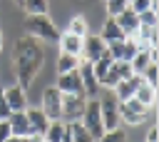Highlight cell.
Segmentation results:
<instances>
[{
    "instance_id": "1",
    "label": "cell",
    "mask_w": 159,
    "mask_h": 142,
    "mask_svg": "<svg viewBox=\"0 0 159 142\" xmlns=\"http://www.w3.org/2000/svg\"><path fill=\"white\" fill-rule=\"evenodd\" d=\"M42 62H45V50H42V42L37 37L22 35V37L15 40V45H12V67H15L17 85L22 90H27L35 82V77L42 70Z\"/></svg>"
},
{
    "instance_id": "2",
    "label": "cell",
    "mask_w": 159,
    "mask_h": 142,
    "mask_svg": "<svg viewBox=\"0 0 159 142\" xmlns=\"http://www.w3.org/2000/svg\"><path fill=\"white\" fill-rule=\"evenodd\" d=\"M22 27H25V35L37 37L40 42H52V45H57L60 37H62L60 30L55 27V22H52L47 15H25Z\"/></svg>"
},
{
    "instance_id": "3",
    "label": "cell",
    "mask_w": 159,
    "mask_h": 142,
    "mask_svg": "<svg viewBox=\"0 0 159 142\" xmlns=\"http://www.w3.org/2000/svg\"><path fill=\"white\" fill-rule=\"evenodd\" d=\"M97 102H99V115H102L104 130L119 127V100L114 97V92L107 90V87H102L99 95H97Z\"/></svg>"
},
{
    "instance_id": "4",
    "label": "cell",
    "mask_w": 159,
    "mask_h": 142,
    "mask_svg": "<svg viewBox=\"0 0 159 142\" xmlns=\"http://www.w3.org/2000/svg\"><path fill=\"white\" fill-rule=\"evenodd\" d=\"M80 122H82V127H84L94 140L104 132V125H102V115H99V102H97V97H92V100H87V102H84V112H82Z\"/></svg>"
},
{
    "instance_id": "5",
    "label": "cell",
    "mask_w": 159,
    "mask_h": 142,
    "mask_svg": "<svg viewBox=\"0 0 159 142\" xmlns=\"http://www.w3.org/2000/svg\"><path fill=\"white\" fill-rule=\"evenodd\" d=\"M119 120H122L124 125L137 127V125H142V122L147 120V107H144L142 102H137L134 97H132V100H124V102H119Z\"/></svg>"
},
{
    "instance_id": "6",
    "label": "cell",
    "mask_w": 159,
    "mask_h": 142,
    "mask_svg": "<svg viewBox=\"0 0 159 142\" xmlns=\"http://www.w3.org/2000/svg\"><path fill=\"white\" fill-rule=\"evenodd\" d=\"M45 115H47V120L50 122H55V120H62V92L52 85V87H47L45 92H42V107H40Z\"/></svg>"
},
{
    "instance_id": "7",
    "label": "cell",
    "mask_w": 159,
    "mask_h": 142,
    "mask_svg": "<svg viewBox=\"0 0 159 142\" xmlns=\"http://www.w3.org/2000/svg\"><path fill=\"white\" fill-rule=\"evenodd\" d=\"M104 55H107V42L99 35H84L82 37V55L80 57H84L87 62H94Z\"/></svg>"
},
{
    "instance_id": "8",
    "label": "cell",
    "mask_w": 159,
    "mask_h": 142,
    "mask_svg": "<svg viewBox=\"0 0 159 142\" xmlns=\"http://www.w3.org/2000/svg\"><path fill=\"white\" fill-rule=\"evenodd\" d=\"M84 95H62V120L67 122H77L84 112Z\"/></svg>"
},
{
    "instance_id": "9",
    "label": "cell",
    "mask_w": 159,
    "mask_h": 142,
    "mask_svg": "<svg viewBox=\"0 0 159 142\" xmlns=\"http://www.w3.org/2000/svg\"><path fill=\"white\" fill-rule=\"evenodd\" d=\"M62 95H84V87H82V80H80V67L77 70H70V72H62L57 77V85H55Z\"/></svg>"
},
{
    "instance_id": "10",
    "label": "cell",
    "mask_w": 159,
    "mask_h": 142,
    "mask_svg": "<svg viewBox=\"0 0 159 142\" xmlns=\"http://www.w3.org/2000/svg\"><path fill=\"white\" fill-rule=\"evenodd\" d=\"M80 80H82V87H84V97H87V100H92V97L99 95L102 87H99V82H97L89 62H80Z\"/></svg>"
},
{
    "instance_id": "11",
    "label": "cell",
    "mask_w": 159,
    "mask_h": 142,
    "mask_svg": "<svg viewBox=\"0 0 159 142\" xmlns=\"http://www.w3.org/2000/svg\"><path fill=\"white\" fill-rule=\"evenodd\" d=\"M2 95H5V100H7V105H10L12 112H22V110H27V90H22L17 82H15L12 87L2 90Z\"/></svg>"
},
{
    "instance_id": "12",
    "label": "cell",
    "mask_w": 159,
    "mask_h": 142,
    "mask_svg": "<svg viewBox=\"0 0 159 142\" xmlns=\"http://www.w3.org/2000/svg\"><path fill=\"white\" fill-rule=\"evenodd\" d=\"M25 115H27V122H30V135H45L47 132L50 120H47V115L40 107H27Z\"/></svg>"
},
{
    "instance_id": "13",
    "label": "cell",
    "mask_w": 159,
    "mask_h": 142,
    "mask_svg": "<svg viewBox=\"0 0 159 142\" xmlns=\"http://www.w3.org/2000/svg\"><path fill=\"white\" fill-rule=\"evenodd\" d=\"M114 20H117V25H119V30H122V35H124V37H132V35L139 30V17H137V12H132V10H129V5H127V7H124Z\"/></svg>"
},
{
    "instance_id": "14",
    "label": "cell",
    "mask_w": 159,
    "mask_h": 142,
    "mask_svg": "<svg viewBox=\"0 0 159 142\" xmlns=\"http://www.w3.org/2000/svg\"><path fill=\"white\" fill-rule=\"evenodd\" d=\"M7 125H10V132L15 137H30V122H27V115L25 110L22 112H12L7 117Z\"/></svg>"
},
{
    "instance_id": "15",
    "label": "cell",
    "mask_w": 159,
    "mask_h": 142,
    "mask_svg": "<svg viewBox=\"0 0 159 142\" xmlns=\"http://www.w3.org/2000/svg\"><path fill=\"white\" fill-rule=\"evenodd\" d=\"M57 45H60V50L67 52V55H75V57L82 55V37H77V35H72V32H62V37H60Z\"/></svg>"
},
{
    "instance_id": "16",
    "label": "cell",
    "mask_w": 159,
    "mask_h": 142,
    "mask_svg": "<svg viewBox=\"0 0 159 142\" xmlns=\"http://www.w3.org/2000/svg\"><path fill=\"white\" fill-rule=\"evenodd\" d=\"M134 100L142 102L147 110L154 107V102H157V87H149L147 82H142L139 87H134Z\"/></svg>"
},
{
    "instance_id": "17",
    "label": "cell",
    "mask_w": 159,
    "mask_h": 142,
    "mask_svg": "<svg viewBox=\"0 0 159 142\" xmlns=\"http://www.w3.org/2000/svg\"><path fill=\"white\" fill-rule=\"evenodd\" d=\"M65 135H67V122L55 120V122H50V127H47V132L42 135V140H45V142H62Z\"/></svg>"
},
{
    "instance_id": "18",
    "label": "cell",
    "mask_w": 159,
    "mask_h": 142,
    "mask_svg": "<svg viewBox=\"0 0 159 142\" xmlns=\"http://www.w3.org/2000/svg\"><path fill=\"white\" fill-rule=\"evenodd\" d=\"M99 37H102L104 42H114V40H124V35H122V30H119V25H117V20H114V17H109V20L104 22V27H102V32H99Z\"/></svg>"
},
{
    "instance_id": "19",
    "label": "cell",
    "mask_w": 159,
    "mask_h": 142,
    "mask_svg": "<svg viewBox=\"0 0 159 142\" xmlns=\"http://www.w3.org/2000/svg\"><path fill=\"white\" fill-rule=\"evenodd\" d=\"M67 132H70V140L72 142H94V137L82 127V122H67Z\"/></svg>"
},
{
    "instance_id": "20",
    "label": "cell",
    "mask_w": 159,
    "mask_h": 142,
    "mask_svg": "<svg viewBox=\"0 0 159 142\" xmlns=\"http://www.w3.org/2000/svg\"><path fill=\"white\" fill-rule=\"evenodd\" d=\"M80 57H75V55H67V52H60V57H57V72L62 75V72H70V70H77L80 67Z\"/></svg>"
},
{
    "instance_id": "21",
    "label": "cell",
    "mask_w": 159,
    "mask_h": 142,
    "mask_svg": "<svg viewBox=\"0 0 159 142\" xmlns=\"http://www.w3.org/2000/svg\"><path fill=\"white\" fill-rule=\"evenodd\" d=\"M112 92H114V97H117L119 102H124V100H132V97H134V87H132V82H129V80H119V82L112 87Z\"/></svg>"
},
{
    "instance_id": "22",
    "label": "cell",
    "mask_w": 159,
    "mask_h": 142,
    "mask_svg": "<svg viewBox=\"0 0 159 142\" xmlns=\"http://www.w3.org/2000/svg\"><path fill=\"white\" fill-rule=\"evenodd\" d=\"M94 142H127V132L122 127H114V130H104Z\"/></svg>"
},
{
    "instance_id": "23",
    "label": "cell",
    "mask_w": 159,
    "mask_h": 142,
    "mask_svg": "<svg viewBox=\"0 0 159 142\" xmlns=\"http://www.w3.org/2000/svg\"><path fill=\"white\" fill-rule=\"evenodd\" d=\"M149 62H152V60H149L147 50H139V52H137V55L129 60V67H132V72H134V75H142V70H144Z\"/></svg>"
},
{
    "instance_id": "24",
    "label": "cell",
    "mask_w": 159,
    "mask_h": 142,
    "mask_svg": "<svg viewBox=\"0 0 159 142\" xmlns=\"http://www.w3.org/2000/svg\"><path fill=\"white\" fill-rule=\"evenodd\" d=\"M27 15H47V0H22Z\"/></svg>"
},
{
    "instance_id": "25",
    "label": "cell",
    "mask_w": 159,
    "mask_h": 142,
    "mask_svg": "<svg viewBox=\"0 0 159 142\" xmlns=\"http://www.w3.org/2000/svg\"><path fill=\"white\" fill-rule=\"evenodd\" d=\"M67 32H72V35H77V37H84V35H87V20H84L82 15H75V17L70 20V25H67Z\"/></svg>"
},
{
    "instance_id": "26",
    "label": "cell",
    "mask_w": 159,
    "mask_h": 142,
    "mask_svg": "<svg viewBox=\"0 0 159 142\" xmlns=\"http://www.w3.org/2000/svg\"><path fill=\"white\" fill-rule=\"evenodd\" d=\"M142 77H144V82H147L149 87H157V77H159V67H157V62H149V65L142 70Z\"/></svg>"
},
{
    "instance_id": "27",
    "label": "cell",
    "mask_w": 159,
    "mask_h": 142,
    "mask_svg": "<svg viewBox=\"0 0 159 142\" xmlns=\"http://www.w3.org/2000/svg\"><path fill=\"white\" fill-rule=\"evenodd\" d=\"M104 5H107V12H109V17H117L127 5H129V0H104Z\"/></svg>"
},
{
    "instance_id": "28",
    "label": "cell",
    "mask_w": 159,
    "mask_h": 142,
    "mask_svg": "<svg viewBox=\"0 0 159 142\" xmlns=\"http://www.w3.org/2000/svg\"><path fill=\"white\" fill-rule=\"evenodd\" d=\"M137 17H139V25H149V27H157V7H149V10L139 12Z\"/></svg>"
},
{
    "instance_id": "29",
    "label": "cell",
    "mask_w": 159,
    "mask_h": 142,
    "mask_svg": "<svg viewBox=\"0 0 159 142\" xmlns=\"http://www.w3.org/2000/svg\"><path fill=\"white\" fill-rule=\"evenodd\" d=\"M149 7H157V0H129V10L137 12V15L149 10Z\"/></svg>"
},
{
    "instance_id": "30",
    "label": "cell",
    "mask_w": 159,
    "mask_h": 142,
    "mask_svg": "<svg viewBox=\"0 0 159 142\" xmlns=\"http://www.w3.org/2000/svg\"><path fill=\"white\" fill-rule=\"evenodd\" d=\"M117 65V72H119V80H129L134 72H132V67H129V62H124V60H117L114 62Z\"/></svg>"
},
{
    "instance_id": "31",
    "label": "cell",
    "mask_w": 159,
    "mask_h": 142,
    "mask_svg": "<svg viewBox=\"0 0 159 142\" xmlns=\"http://www.w3.org/2000/svg\"><path fill=\"white\" fill-rule=\"evenodd\" d=\"M10 115H12V110H10V105H7V100H5V95H2V90H0V122L7 120Z\"/></svg>"
},
{
    "instance_id": "32",
    "label": "cell",
    "mask_w": 159,
    "mask_h": 142,
    "mask_svg": "<svg viewBox=\"0 0 159 142\" xmlns=\"http://www.w3.org/2000/svg\"><path fill=\"white\" fill-rule=\"evenodd\" d=\"M10 135H12V132H10V125H7V120H2V122H0V142H5Z\"/></svg>"
},
{
    "instance_id": "33",
    "label": "cell",
    "mask_w": 159,
    "mask_h": 142,
    "mask_svg": "<svg viewBox=\"0 0 159 142\" xmlns=\"http://www.w3.org/2000/svg\"><path fill=\"white\" fill-rule=\"evenodd\" d=\"M157 135H159V130L157 127H149L147 130V142H157Z\"/></svg>"
},
{
    "instance_id": "34",
    "label": "cell",
    "mask_w": 159,
    "mask_h": 142,
    "mask_svg": "<svg viewBox=\"0 0 159 142\" xmlns=\"http://www.w3.org/2000/svg\"><path fill=\"white\" fill-rule=\"evenodd\" d=\"M5 142H25V137H15V135H10Z\"/></svg>"
},
{
    "instance_id": "35",
    "label": "cell",
    "mask_w": 159,
    "mask_h": 142,
    "mask_svg": "<svg viewBox=\"0 0 159 142\" xmlns=\"http://www.w3.org/2000/svg\"><path fill=\"white\" fill-rule=\"evenodd\" d=\"M62 142H72V140H70V132H67V135L62 137Z\"/></svg>"
},
{
    "instance_id": "36",
    "label": "cell",
    "mask_w": 159,
    "mask_h": 142,
    "mask_svg": "<svg viewBox=\"0 0 159 142\" xmlns=\"http://www.w3.org/2000/svg\"><path fill=\"white\" fill-rule=\"evenodd\" d=\"M0 50H2V32H0Z\"/></svg>"
},
{
    "instance_id": "37",
    "label": "cell",
    "mask_w": 159,
    "mask_h": 142,
    "mask_svg": "<svg viewBox=\"0 0 159 142\" xmlns=\"http://www.w3.org/2000/svg\"><path fill=\"white\" fill-rule=\"evenodd\" d=\"M15 2H17V5H22V0H15Z\"/></svg>"
},
{
    "instance_id": "38",
    "label": "cell",
    "mask_w": 159,
    "mask_h": 142,
    "mask_svg": "<svg viewBox=\"0 0 159 142\" xmlns=\"http://www.w3.org/2000/svg\"><path fill=\"white\" fill-rule=\"evenodd\" d=\"M42 142H45V140H42Z\"/></svg>"
}]
</instances>
